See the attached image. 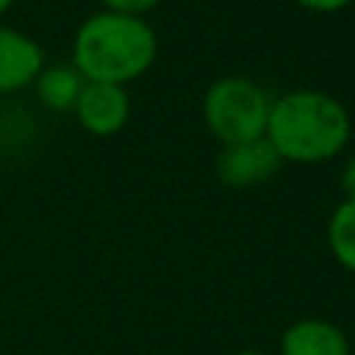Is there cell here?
Masks as SVG:
<instances>
[{
	"mask_svg": "<svg viewBox=\"0 0 355 355\" xmlns=\"http://www.w3.org/2000/svg\"><path fill=\"white\" fill-rule=\"evenodd\" d=\"M263 139L283 164H324L338 158L352 139L347 105L319 89H291L272 97Z\"/></svg>",
	"mask_w": 355,
	"mask_h": 355,
	"instance_id": "cell-1",
	"label": "cell"
},
{
	"mask_svg": "<svg viewBox=\"0 0 355 355\" xmlns=\"http://www.w3.org/2000/svg\"><path fill=\"white\" fill-rule=\"evenodd\" d=\"M78 125L97 139H108L116 136L128 119H130V94L128 86H116V83H92L86 80L75 108H72Z\"/></svg>",
	"mask_w": 355,
	"mask_h": 355,
	"instance_id": "cell-4",
	"label": "cell"
},
{
	"mask_svg": "<svg viewBox=\"0 0 355 355\" xmlns=\"http://www.w3.org/2000/svg\"><path fill=\"white\" fill-rule=\"evenodd\" d=\"M349 344H352V355H355V330H352V336H349Z\"/></svg>",
	"mask_w": 355,
	"mask_h": 355,
	"instance_id": "cell-15",
	"label": "cell"
},
{
	"mask_svg": "<svg viewBox=\"0 0 355 355\" xmlns=\"http://www.w3.org/2000/svg\"><path fill=\"white\" fill-rule=\"evenodd\" d=\"M280 355H352L349 336L330 319L305 316L291 322L277 344Z\"/></svg>",
	"mask_w": 355,
	"mask_h": 355,
	"instance_id": "cell-7",
	"label": "cell"
},
{
	"mask_svg": "<svg viewBox=\"0 0 355 355\" xmlns=\"http://www.w3.org/2000/svg\"><path fill=\"white\" fill-rule=\"evenodd\" d=\"M158 58V33L147 17L97 11L72 36L69 64L92 83L128 86L150 72Z\"/></svg>",
	"mask_w": 355,
	"mask_h": 355,
	"instance_id": "cell-2",
	"label": "cell"
},
{
	"mask_svg": "<svg viewBox=\"0 0 355 355\" xmlns=\"http://www.w3.org/2000/svg\"><path fill=\"white\" fill-rule=\"evenodd\" d=\"M83 83L72 64H44L33 80V92L47 111H72Z\"/></svg>",
	"mask_w": 355,
	"mask_h": 355,
	"instance_id": "cell-8",
	"label": "cell"
},
{
	"mask_svg": "<svg viewBox=\"0 0 355 355\" xmlns=\"http://www.w3.org/2000/svg\"><path fill=\"white\" fill-rule=\"evenodd\" d=\"M233 355H266V352H261V349H239Z\"/></svg>",
	"mask_w": 355,
	"mask_h": 355,
	"instance_id": "cell-14",
	"label": "cell"
},
{
	"mask_svg": "<svg viewBox=\"0 0 355 355\" xmlns=\"http://www.w3.org/2000/svg\"><path fill=\"white\" fill-rule=\"evenodd\" d=\"M0 169H3V153H0Z\"/></svg>",
	"mask_w": 355,
	"mask_h": 355,
	"instance_id": "cell-16",
	"label": "cell"
},
{
	"mask_svg": "<svg viewBox=\"0 0 355 355\" xmlns=\"http://www.w3.org/2000/svg\"><path fill=\"white\" fill-rule=\"evenodd\" d=\"M14 3H17V0H0V19L11 11V6H14Z\"/></svg>",
	"mask_w": 355,
	"mask_h": 355,
	"instance_id": "cell-13",
	"label": "cell"
},
{
	"mask_svg": "<svg viewBox=\"0 0 355 355\" xmlns=\"http://www.w3.org/2000/svg\"><path fill=\"white\" fill-rule=\"evenodd\" d=\"M294 3L313 14H338V11L349 8L355 0H294Z\"/></svg>",
	"mask_w": 355,
	"mask_h": 355,
	"instance_id": "cell-11",
	"label": "cell"
},
{
	"mask_svg": "<svg viewBox=\"0 0 355 355\" xmlns=\"http://www.w3.org/2000/svg\"><path fill=\"white\" fill-rule=\"evenodd\" d=\"M280 158L272 150V144L261 139L225 144L216 158V175L227 189H252L263 180H269L280 169Z\"/></svg>",
	"mask_w": 355,
	"mask_h": 355,
	"instance_id": "cell-5",
	"label": "cell"
},
{
	"mask_svg": "<svg viewBox=\"0 0 355 355\" xmlns=\"http://www.w3.org/2000/svg\"><path fill=\"white\" fill-rule=\"evenodd\" d=\"M272 97L263 86L244 75L216 78L200 103L205 130L225 147L250 139H261L266 130Z\"/></svg>",
	"mask_w": 355,
	"mask_h": 355,
	"instance_id": "cell-3",
	"label": "cell"
},
{
	"mask_svg": "<svg viewBox=\"0 0 355 355\" xmlns=\"http://www.w3.org/2000/svg\"><path fill=\"white\" fill-rule=\"evenodd\" d=\"M164 0H100L105 11L116 14H130V17H147L153 8H158Z\"/></svg>",
	"mask_w": 355,
	"mask_h": 355,
	"instance_id": "cell-10",
	"label": "cell"
},
{
	"mask_svg": "<svg viewBox=\"0 0 355 355\" xmlns=\"http://www.w3.org/2000/svg\"><path fill=\"white\" fill-rule=\"evenodd\" d=\"M44 64V47L31 33L0 22V94L31 89Z\"/></svg>",
	"mask_w": 355,
	"mask_h": 355,
	"instance_id": "cell-6",
	"label": "cell"
},
{
	"mask_svg": "<svg viewBox=\"0 0 355 355\" xmlns=\"http://www.w3.org/2000/svg\"><path fill=\"white\" fill-rule=\"evenodd\" d=\"M338 186L344 191V197H355V155H349L338 172Z\"/></svg>",
	"mask_w": 355,
	"mask_h": 355,
	"instance_id": "cell-12",
	"label": "cell"
},
{
	"mask_svg": "<svg viewBox=\"0 0 355 355\" xmlns=\"http://www.w3.org/2000/svg\"><path fill=\"white\" fill-rule=\"evenodd\" d=\"M327 250L333 261L355 275V197H344L327 219Z\"/></svg>",
	"mask_w": 355,
	"mask_h": 355,
	"instance_id": "cell-9",
	"label": "cell"
}]
</instances>
